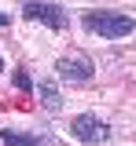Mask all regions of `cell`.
<instances>
[{"mask_svg":"<svg viewBox=\"0 0 136 146\" xmlns=\"http://www.w3.org/2000/svg\"><path fill=\"white\" fill-rule=\"evenodd\" d=\"M85 29L118 40V36H129V33H133V18H129V15H114V11H85Z\"/></svg>","mask_w":136,"mask_h":146,"instance_id":"6da1fadb","label":"cell"},{"mask_svg":"<svg viewBox=\"0 0 136 146\" xmlns=\"http://www.w3.org/2000/svg\"><path fill=\"white\" fill-rule=\"evenodd\" d=\"M70 135L77 139V143H88V146H99L107 143V124L99 121V117H92V113H81V117H74L70 121Z\"/></svg>","mask_w":136,"mask_h":146,"instance_id":"7a4b0ae2","label":"cell"},{"mask_svg":"<svg viewBox=\"0 0 136 146\" xmlns=\"http://www.w3.org/2000/svg\"><path fill=\"white\" fill-rule=\"evenodd\" d=\"M55 73L63 80H74V84H85L88 77H92V62L85 58V55H66V58H59Z\"/></svg>","mask_w":136,"mask_h":146,"instance_id":"3957f363","label":"cell"},{"mask_svg":"<svg viewBox=\"0 0 136 146\" xmlns=\"http://www.w3.org/2000/svg\"><path fill=\"white\" fill-rule=\"evenodd\" d=\"M26 18L44 22V26H52V29H63V26H66L63 7H55V4H26Z\"/></svg>","mask_w":136,"mask_h":146,"instance_id":"277c9868","label":"cell"},{"mask_svg":"<svg viewBox=\"0 0 136 146\" xmlns=\"http://www.w3.org/2000/svg\"><path fill=\"white\" fill-rule=\"evenodd\" d=\"M40 102H44V110H52V113L63 106V95H59V88L52 84V80H44V84H40Z\"/></svg>","mask_w":136,"mask_h":146,"instance_id":"5b68a950","label":"cell"},{"mask_svg":"<svg viewBox=\"0 0 136 146\" xmlns=\"http://www.w3.org/2000/svg\"><path fill=\"white\" fill-rule=\"evenodd\" d=\"M4 143H7V146H44V139L22 135V131H15V128H4Z\"/></svg>","mask_w":136,"mask_h":146,"instance_id":"8992f818","label":"cell"},{"mask_svg":"<svg viewBox=\"0 0 136 146\" xmlns=\"http://www.w3.org/2000/svg\"><path fill=\"white\" fill-rule=\"evenodd\" d=\"M15 88H19V91H30V88H33V84H30V77H26V70L15 73Z\"/></svg>","mask_w":136,"mask_h":146,"instance_id":"52a82bcc","label":"cell"},{"mask_svg":"<svg viewBox=\"0 0 136 146\" xmlns=\"http://www.w3.org/2000/svg\"><path fill=\"white\" fill-rule=\"evenodd\" d=\"M7 22H11V18H7V15H4V11H0V26H7Z\"/></svg>","mask_w":136,"mask_h":146,"instance_id":"ba28073f","label":"cell"},{"mask_svg":"<svg viewBox=\"0 0 136 146\" xmlns=\"http://www.w3.org/2000/svg\"><path fill=\"white\" fill-rule=\"evenodd\" d=\"M0 73H4V58H0Z\"/></svg>","mask_w":136,"mask_h":146,"instance_id":"9c48e42d","label":"cell"}]
</instances>
